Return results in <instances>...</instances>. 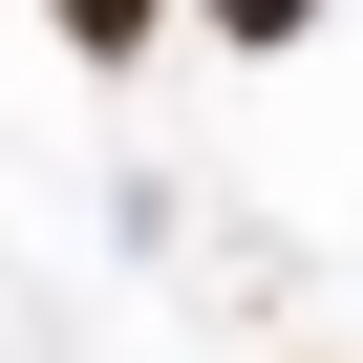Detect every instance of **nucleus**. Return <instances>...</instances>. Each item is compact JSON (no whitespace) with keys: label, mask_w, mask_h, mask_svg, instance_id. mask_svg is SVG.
<instances>
[{"label":"nucleus","mask_w":363,"mask_h":363,"mask_svg":"<svg viewBox=\"0 0 363 363\" xmlns=\"http://www.w3.org/2000/svg\"><path fill=\"white\" fill-rule=\"evenodd\" d=\"M43 22H65V65H150V22H171V0H43Z\"/></svg>","instance_id":"obj_1"},{"label":"nucleus","mask_w":363,"mask_h":363,"mask_svg":"<svg viewBox=\"0 0 363 363\" xmlns=\"http://www.w3.org/2000/svg\"><path fill=\"white\" fill-rule=\"evenodd\" d=\"M193 22H214V43H257V65H278V43H299V22H320V0H193Z\"/></svg>","instance_id":"obj_2"}]
</instances>
